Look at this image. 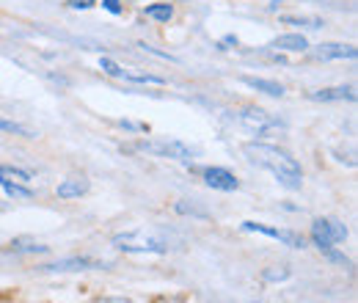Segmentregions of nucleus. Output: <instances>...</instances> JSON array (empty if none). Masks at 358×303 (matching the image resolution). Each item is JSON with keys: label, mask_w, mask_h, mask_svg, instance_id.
Listing matches in <instances>:
<instances>
[{"label": "nucleus", "mask_w": 358, "mask_h": 303, "mask_svg": "<svg viewBox=\"0 0 358 303\" xmlns=\"http://www.w3.org/2000/svg\"><path fill=\"white\" fill-rule=\"evenodd\" d=\"M243 152H246V158H248L254 166L267 169V171H270V174H273L284 188H289V191L300 188V182H303V171H300L298 160L289 158L284 149L270 146V143H246Z\"/></svg>", "instance_id": "nucleus-1"}, {"label": "nucleus", "mask_w": 358, "mask_h": 303, "mask_svg": "<svg viewBox=\"0 0 358 303\" xmlns=\"http://www.w3.org/2000/svg\"><path fill=\"white\" fill-rule=\"evenodd\" d=\"M113 245L127 251V254H168V240L157 232H146V229H138V232H127V234H116L113 237Z\"/></svg>", "instance_id": "nucleus-2"}, {"label": "nucleus", "mask_w": 358, "mask_h": 303, "mask_svg": "<svg viewBox=\"0 0 358 303\" xmlns=\"http://www.w3.org/2000/svg\"><path fill=\"white\" fill-rule=\"evenodd\" d=\"M237 121H240L246 130L256 132V135H270V132L287 130V121H281L278 116H273V113H267V110H262V108H243V110L237 113Z\"/></svg>", "instance_id": "nucleus-3"}, {"label": "nucleus", "mask_w": 358, "mask_h": 303, "mask_svg": "<svg viewBox=\"0 0 358 303\" xmlns=\"http://www.w3.org/2000/svg\"><path fill=\"white\" fill-rule=\"evenodd\" d=\"M347 237V226L336 218H317L311 223V243L325 251V248H333L336 243H342Z\"/></svg>", "instance_id": "nucleus-4"}, {"label": "nucleus", "mask_w": 358, "mask_h": 303, "mask_svg": "<svg viewBox=\"0 0 358 303\" xmlns=\"http://www.w3.org/2000/svg\"><path fill=\"white\" fill-rule=\"evenodd\" d=\"M138 149L146 152V155H157V158L179 160V163H193V158H196V152L179 141H143V143H138Z\"/></svg>", "instance_id": "nucleus-5"}, {"label": "nucleus", "mask_w": 358, "mask_h": 303, "mask_svg": "<svg viewBox=\"0 0 358 303\" xmlns=\"http://www.w3.org/2000/svg\"><path fill=\"white\" fill-rule=\"evenodd\" d=\"M243 232H256V234L273 237V240H278V243H284V245H289V248H303V245H306L303 234H298V232H292V229L265 226V223H256V221H246V223H243Z\"/></svg>", "instance_id": "nucleus-6"}, {"label": "nucleus", "mask_w": 358, "mask_h": 303, "mask_svg": "<svg viewBox=\"0 0 358 303\" xmlns=\"http://www.w3.org/2000/svg\"><path fill=\"white\" fill-rule=\"evenodd\" d=\"M358 50L353 45H342V42H322L311 50V58L317 61H342V58H355Z\"/></svg>", "instance_id": "nucleus-7"}, {"label": "nucleus", "mask_w": 358, "mask_h": 303, "mask_svg": "<svg viewBox=\"0 0 358 303\" xmlns=\"http://www.w3.org/2000/svg\"><path fill=\"white\" fill-rule=\"evenodd\" d=\"M94 267H110V262L91 259V256H72V259H58V262H53V265H45L42 270L67 273V270H94Z\"/></svg>", "instance_id": "nucleus-8"}, {"label": "nucleus", "mask_w": 358, "mask_h": 303, "mask_svg": "<svg viewBox=\"0 0 358 303\" xmlns=\"http://www.w3.org/2000/svg\"><path fill=\"white\" fill-rule=\"evenodd\" d=\"M204 182L213 188V191H224V193H232V191H237L240 188V182H237V177L232 174V171H226V169H204Z\"/></svg>", "instance_id": "nucleus-9"}, {"label": "nucleus", "mask_w": 358, "mask_h": 303, "mask_svg": "<svg viewBox=\"0 0 358 303\" xmlns=\"http://www.w3.org/2000/svg\"><path fill=\"white\" fill-rule=\"evenodd\" d=\"M309 99L314 102H339V99H355V88L353 86H336V88H322V91H311Z\"/></svg>", "instance_id": "nucleus-10"}, {"label": "nucleus", "mask_w": 358, "mask_h": 303, "mask_svg": "<svg viewBox=\"0 0 358 303\" xmlns=\"http://www.w3.org/2000/svg\"><path fill=\"white\" fill-rule=\"evenodd\" d=\"M270 47L284 50V53H306V50H309V42H306V36H303V34H284V36L273 39V45H270Z\"/></svg>", "instance_id": "nucleus-11"}, {"label": "nucleus", "mask_w": 358, "mask_h": 303, "mask_svg": "<svg viewBox=\"0 0 358 303\" xmlns=\"http://www.w3.org/2000/svg\"><path fill=\"white\" fill-rule=\"evenodd\" d=\"M86 191H88V180H83V177H69L56 188L58 199H80Z\"/></svg>", "instance_id": "nucleus-12"}, {"label": "nucleus", "mask_w": 358, "mask_h": 303, "mask_svg": "<svg viewBox=\"0 0 358 303\" xmlns=\"http://www.w3.org/2000/svg\"><path fill=\"white\" fill-rule=\"evenodd\" d=\"M246 86H251V88H256V91H262V94H267V97H284V86L281 83H276V80H265V77H251V75H246V77H240Z\"/></svg>", "instance_id": "nucleus-13"}, {"label": "nucleus", "mask_w": 358, "mask_h": 303, "mask_svg": "<svg viewBox=\"0 0 358 303\" xmlns=\"http://www.w3.org/2000/svg\"><path fill=\"white\" fill-rule=\"evenodd\" d=\"M9 248H12L14 254H45V251H47V245L36 243L34 237H14Z\"/></svg>", "instance_id": "nucleus-14"}, {"label": "nucleus", "mask_w": 358, "mask_h": 303, "mask_svg": "<svg viewBox=\"0 0 358 303\" xmlns=\"http://www.w3.org/2000/svg\"><path fill=\"white\" fill-rule=\"evenodd\" d=\"M0 180L28 185V182H31V174H28V171H23V169H14V166H0Z\"/></svg>", "instance_id": "nucleus-15"}, {"label": "nucleus", "mask_w": 358, "mask_h": 303, "mask_svg": "<svg viewBox=\"0 0 358 303\" xmlns=\"http://www.w3.org/2000/svg\"><path fill=\"white\" fill-rule=\"evenodd\" d=\"M146 17L157 20V23H168L174 17V9H171V3H152V6H146Z\"/></svg>", "instance_id": "nucleus-16"}, {"label": "nucleus", "mask_w": 358, "mask_h": 303, "mask_svg": "<svg viewBox=\"0 0 358 303\" xmlns=\"http://www.w3.org/2000/svg\"><path fill=\"white\" fill-rule=\"evenodd\" d=\"M281 23L284 25H298V28H306V31H317V28H322L325 23L320 20V17H281Z\"/></svg>", "instance_id": "nucleus-17"}, {"label": "nucleus", "mask_w": 358, "mask_h": 303, "mask_svg": "<svg viewBox=\"0 0 358 303\" xmlns=\"http://www.w3.org/2000/svg\"><path fill=\"white\" fill-rule=\"evenodd\" d=\"M121 77H124V80H132V83H152V86H163V83H165V80L157 77V75L135 72V69H121Z\"/></svg>", "instance_id": "nucleus-18"}, {"label": "nucleus", "mask_w": 358, "mask_h": 303, "mask_svg": "<svg viewBox=\"0 0 358 303\" xmlns=\"http://www.w3.org/2000/svg\"><path fill=\"white\" fill-rule=\"evenodd\" d=\"M0 188H3L6 196H12V199H34V191L25 188V185H20V182H6V180H0Z\"/></svg>", "instance_id": "nucleus-19"}, {"label": "nucleus", "mask_w": 358, "mask_h": 303, "mask_svg": "<svg viewBox=\"0 0 358 303\" xmlns=\"http://www.w3.org/2000/svg\"><path fill=\"white\" fill-rule=\"evenodd\" d=\"M0 130H3V132H14V135H23V138H34V132H31L28 127H23V124H17V121H9V119H3V116H0Z\"/></svg>", "instance_id": "nucleus-20"}, {"label": "nucleus", "mask_w": 358, "mask_h": 303, "mask_svg": "<svg viewBox=\"0 0 358 303\" xmlns=\"http://www.w3.org/2000/svg\"><path fill=\"white\" fill-rule=\"evenodd\" d=\"M99 69H102L105 75H110V77H121V66H119L116 61H110L108 56H102V58H99Z\"/></svg>", "instance_id": "nucleus-21"}, {"label": "nucleus", "mask_w": 358, "mask_h": 303, "mask_svg": "<svg viewBox=\"0 0 358 303\" xmlns=\"http://www.w3.org/2000/svg\"><path fill=\"white\" fill-rule=\"evenodd\" d=\"M289 278V267H270L265 270V281H284Z\"/></svg>", "instance_id": "nucleus-22"}, {"label": "nucleus", "mask_w": 358, "mask_h": 303, "mask_svg": "<svg viewBox=\"0 0 358 303\" xmlns=\"http://www.w3.org/2000/svg\"><path fill=\"white\" fill-rule=\"evenodd\" d=\"M322 254H325V256H328V259H331V262H336V265H342V267H350V259H347V256H344V254H336V251H333V248H325V251H322Z\"/></svg>", "instance_id": "nucleus-23"}, {"label": "nucleus", "mask_w": 358, "mask_h": 303, "mask_svg": "<svg viewBox=\"0 0 358 303\" xmlns=\"http://www.w3.org/2000/svg\"><path fill=\"white\" fill-rule=\"evenodd\" d=\"M143 53H152V56H157V58H163V61H176L174 56H168V53H163V50H157V47H149V45H138Z\"/></svg>", "instance_id": "nucleus-24"}, {"label": "nucleus", "mask_w": 358, "mask_h": 303, "mask_svg": "<svg viewBox=\"0 0 358 303\" xmlns=\"http://www.w3.org/2000/svg\"><path fill=\"white\" fill-rule=\"evenodd\" d=\"M102 9H108L110 14H121V12H124L121 0H102Z\"/></svg>", "instance_id": "nucleus-25"}, {"label": "nucleus", "mask_w": 358, "mask_h": 303, "mask_svg": "<svg viewBox=\"0 0 358 303\" xmlns=\"http://www.w3.org/2000/svg\"><path fill=\"white\" fill-rule=\"evenodd\" d=\"M67 3H69L72 9H91L97 0H67Z\"/></svg>", "instance_id": "nucleus-26"}, {"label": "nucleus", "mask_w": 358, "mask_h": 303, "mask_svg": "<svg viewBox=\"0 0 358 303\" xmlns=\"http://www.w3.org/2000/svg\"><path fill=\"white\" fill-rule=\"evenodd\" d=\"M94 303H132V300H127V298H99Z\"/></svg>", "instance_id": "nucleus-27"}, {"label": "nucleus", "mask_w": 358, "mask_h": 303, "mask_svg": "<svg viewBox=\"0 0 358 303\" xmlns=\"http://www.w3.org/2000/svg\"><path fill=\"white\" fill-rule=\"evenodd\" d=\"M278 3H281V0H273V3H270V12H276V9H278Z\"/></svg>", "instance_id": "nucleus-28"}]
</instances>
